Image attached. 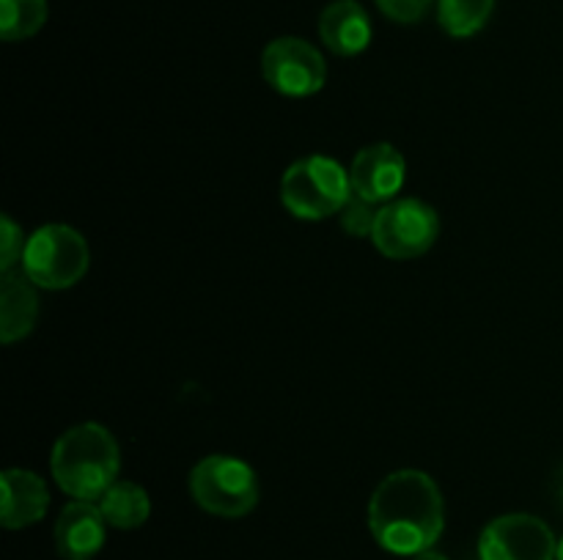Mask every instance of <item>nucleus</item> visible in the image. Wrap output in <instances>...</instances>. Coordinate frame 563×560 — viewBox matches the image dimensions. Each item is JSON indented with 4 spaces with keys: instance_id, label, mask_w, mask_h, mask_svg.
<instances>
[{
    "instance_id": "nucleus-21",
    "label": "nucleus",
    "mask_w": 563,
    "mask_h": 560,
    "mask_svg": "<svg viewBox=\"0 0 563 560\" xmlns=\"http://www.w3.org/2000/svg\"><path fill=\"white\" fill-rule=\"evenodd\" d=\"M412 560H449V558H445V555H440V552H434V549H429V552L416 555Z\"/></svg>"
},
{
    "instance_id": "nucleus-10",
    "label": "nucleus",
    "mask_w": 563,
    "mask_h": 560,
    "mask_svg": "<svg viewBox=\"0 0 563 560\" xmlns=\"http://www.w3.org/2000/svg\"><path fill=\"white\" fill-rule=\"evenodd\" d=\"M55 549L64 560H91L104 547L108 522L97 503L71 500L55 522Z\"/></svg>"
},
{
    "instance_id": "nucleus-22",
    "label": "nucleus",
    "mask_w": 563,
    "mask_h": 560,
    "mask_svg": "<svg viewBox=\"0 0 563 560\" xmlns=\"http://www.w3.org/2000/svg\"><path fill=\"white\" fill-rule=\"evenodd\" d=\"M555 560H563V538L559 541V552H555Z\"/></svg>"
},
{
    "instance_id": "nucleus-20",
    "label": "nucleus",
    "mask_w": 563,
    "mask_h": 560,
    "mask_svg": "<svg viewBox=\"0 0 563 560\" xmlns=\"http://www.w3.org/2000/svg\"><path fill=\"white\" fill-rule=\"evenodd\" d=\"M555 497H559V503H561V508H563V467L559 470V475H555Z\"/></svg>"
},
{
    "instance_id": "nucleus-8",
    "label": "nucleus",
    "mask_w": 563,
    "mask_h": 560,
    "mask_svg": "<svg viewBox=\"0 0 563 560\" xmlns=\"http://www.w3.org/2000/svg\"><path fill=\"white\" fill-rule=\"evenodd\" d=\"M555 552L553 530L533 514L498 516L478 536V560H555Z\"/></svg>"
},
{
    "instance_id": "nucleus-15",
    "label": "nucleus",
    "mask_w": 563,
    "mask_h": 560,
    "mask_svg": "<svg viewBox=\"0 0 563 560\" xmlns=\"http://www.w3.org/2000/svg\"><path fill=\"white\" fill-rule=\"evenodd\" d=\"M495 11V0H438V22L449 36L471 38L484 31Z\"/></svg>"
},
{
    "instance_id": "nucleus-13",
    "label": "nucleus",
    "mask_w": 563,
    "mask_h": 560,
    "mask_svg": "<svg viewBox=\"0 0 563 560\" xmlns=\"http://www.w3.org/2000/svg\"><path fill=\"white\" fill-rule=\"evenodd\" d=\"M38 285L27 280V275H3L0 283V340L14 344L33 329L38 318Z\"/></svg>"
},
{
    "instance_id": "nucleus-16",
    "label": "nucleus",
    "mask_w": 563,
    "mask_h": 560,
    "mask_svg": "<svg viewBox=\"0 0 563 560\" xmlns=\"http://www.w3.org/2000/svg\"><path fill=\"white\" fill-rule=\"evenodd\" d=\"M47 0H0V36L5 42H25L47 22Z\"/></svg>"
},
{
    "instance_id": "nucleus-1",
    "label": "nucleus",
    "mask_w": 563,
    "mask_h": 560,
    "mask_svg": "<svg viewBox=\"0 0 563 560\" xmlns=\"http://www.w3.org/2000/svg\"><path fill=\"white\" fill-rule=\"evenodd\" d=\"M445 527L443 492L423 470H396L377 483L368 500V530L394 555H421Z\"/></svg>"
},
{
    "instance_id": "nucleus-14",
    "label": "nucleus",
    "mask_w": 563,
    "mask_h": 560,
    "mask_svg": "<svg viewBox=\"0 0 563 560\" xmlns=\"http://www.w3.org/2000/svg\"><path fill=\"white\" fill-rule=\"evenodd\" d=\"M108 527L115 530H135L152 514V500L148 492L135 481H115L102 497L97 500Z\"/></svg>"
},
{
    "instance_id": "nucleus-12",
    "label": "nucleus",
    "mask_w": 563,
    "mask_h": 560,
    "mask_svg": "<svg viewBox=\"0 0 563 560\" xmlns=\"http://www.w3.org/2000/svg\"><path fill=\"white\" fill-rule=\"evenodd\" d=\"M319 36L330 53L341 58L361 55L372 44V20L357 0H333L319 16Z\"/></svg>"
},
{
    "instance_id": "nucleus-2",
    "label": "nucleus",
    "mask_w": 563,
    "mask_h": 560,
    "mask_svg": "<svg viewBox=\"0 0 563 560\" xmlns=\"http://www.w3.org/2000/svg\"><path fill=\"white\" fill-rule=\"evenodd\" d=\"M49 470L60 492L97 503L119 481V443L99 423H77L55 439Z\"/></svg>"
},
{
    "instance_id": "nucleus-7",
    "label": "nucleus",
    "mask_w": 563,
    "mask_h": 560,
    "mask_svg": "<svg viewBox=\"0 0 563 560\" xmlns=\"http://www.w3.org/2000/svg\"><path fill=\"white\" fill-rule=\"evenodd\" d=\"M262 77L280 97L306 99L324 88L328 64L311 42L300 36H280L264 47Z\"/></svg>"
},
{
    "instance_id": "nucleus-18",
    "label": "nucleus",
    "mask_w": 563,
    "mask_h": 560,
    "mask_svg": "<svg viewBox=\"0 0 563 560\" xmlns=\"http://www.w3.org/2000/svg\"><path fill=\"white\" fill-rule=\"evenodd\" d=\"M27 236L22 234L20 225L3 214V236H0V272L9 275L16 264H22V256H25Z\"/></svg>"
},
{
    "instance_id": "nucleus-17",
    "label": "nucleus",
    "mask_w": 563,
    "mask_h": 560,
    "mask_svg": "<svg viewBox=\"0 0 563 560\" xmlns=\"http://www.w3.org/2000/svg\"><path fill=\"white\" fill-rule=\"evenodd\" d=\"M377 203L366 201L363 195H357V192H352L350 201H346V206L341 209V228L346 231L350 236H368L372 239V231H374V223H377Z\"/></svg>"
},
{
    "instance_id": "nucleus-9",
    "label": "nucleus",
    "mask_w": 563,
    "mask_h": 560,
    "mask_svg": "<svg viewBox=\"0 0 563 560\" xmlns=\"http://www.w3.org/2000/svg\"><path fill=\"white\" fill-rule=\"evenodd\" d=\"M407 179V163L390 143H372L355 154L350 165L352 192L372 203L396 201Z\"/></svg>"
},
{
    "instance_id": "nucleus-5",
    "label": "nucleus",
    "mask_w": 563,
    "mask_h": 560,
    "mask_svg": "<svg viewBox=\"0 0 563 560\" xmlns=\"http://www.w3.org/2000/svg\"><path fill=\"white\" fill-rule=\"evenodd\" d=\"M258 478L247 461L212 453L190 470V497L198 508L223 519H240L258 503Z\"/></svg>"
},
{
    "instance_id": "nucleus-11",
    "label": "nucleus",
    "mask_w": 563,
    "mask_h": 560,
    "mask_svg": "<svg viewBox=\"0 0 563 560\" xmlns=\"http://www.w3.org/2000/svg\"><path fill=\"white\" fill-rule=\"evenodd\" d=\"M0 486H3V505H0V522L5 530H22L31 527L47 514L49 508V492L44 478L36 472L22 470V467H11L0 475Z\"/></svg>"
},
{
    "instance_id": "nucleus-4",
    "label": "nucleus",
    "mask_w": 563,
    "mask_h": 560,
    "mask_svg": "<svg viewBox=\"0 0 563 560\" xmlns=\"http://www.w3.org/2000/svg\"><path fill=\"white\" fill-rule=\"evenodd\" d=\"M22 275L33 285L47 291H64L80 283L91 267V250L80 231L71 225L49 223L27 236Z\"/></svg>"
},
{
    "instance_id": "nucleus-3",
    "label": "nucleus",
    "mask_w": 563,
    "mask_h": 560,
    "mask_svg": "<svg viewBox=\"0 0 563 560\" xmlns=\"http://www.w3.org/2000/svg\"><path fill=\"white\" fill-rule=\"evenodd\" d=\"M352 195L350 168L324 154H311L286 168L280 176V203L297 220H324L341 214Z\"/></svg>"
},
{
    "instance_id": "nucleus-6",
    "label": "nucleus",
    "mask_w": 563,
    "mask_h": 560,
    "mask_svg": "<svg viewBox=\"0 0 563 560\" xmlns=\"http://www.w3.org/2000/svg\"><path fill=\"white\" fill-rule=\"evenodd\" d=\"M440 236V214L418 198H396L379 206L372 242L385 258L410 261L434 247Z\"/></svg>"
},
{
    "instance_id": "nucleus-19",
    "label": "nucleus",
    "mask_w": 563,
    "mask_h": 560,
    "mask_svg": "<svg viewBox=\"0 0 563 560\" xmlns=\"http://www.w3.org/2000/svg\"><path fill=\"white\" fill-rule=\"evenodd\" d=\"M434 0H377V9L399 25H412L429 14Z\"/></svg>"
}]
</instances>
